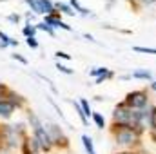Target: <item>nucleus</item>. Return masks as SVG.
<instances>
[{
  "label": "nucleus",
  "instance_id": "f257e3e1",
  "mask_svg": "<svg viewBox=\"0 0 156 154\" xmlns=\"http://www.w3.org/2000/svg\"><path fill=\"white\" fill-rule=\"evenodd\" d=\"M29 120H31V123H33V129H35V136H33V138L37 140L38 147L42 149V151H49V149H51V145H53V142H51V138H49L47 131L42 127V123L37 120V116H35V114H29Z\"/></svg>",
  "mask_w": 156,
  "mask_h": 154
},
{
  "label": "nucleus",
  "instance_id": "f03ea898",
  "mask_svg": "<svg viewBox=\"0 0 156 154\" xmlns=\"http://www.w3.org/2000/svg\"><path fill=\"white\" fill-rule=\"evenodd\" d=\"M26 4L35 11V13H47V15H53L55 11V4L51 0H26Z\"/></svg>",
  "mask_w": 156,
  "mask_h": 154
},
{
  "label": "nucleus",
  "instance_id": "7ed1b4c3",
  "mask_svg": "<svg viewBox=\"0 0 156 154\" xmlns=\"http://www.w3.org/2000/svg\"><path fill=\"white\" fill-rule=\"evenodd\" d=\"M127 107H144L147 103V94L144 91H134V93H129L127 94Z\"/></svg>",
  "mask_w": 156,
  "mask_h": 154
},
{
  "label": "nucleus",
  "instance_id": "20e7f679",
  "mask_svg": "<svg viewBox=\"0 0 156 154\" xmlns=\"http://www.w3.org/2000/svg\"><path fill=\"white\" fill-rule=\"evenodd\" d=\"M136 142V132L129 127H122L116 132V143L122 145H129V143H134Z\"/></svg>",
  "mask_w": 156,
  "mask_h": 154
},
{
  "label": "nucleus",
  "instance_id": "39448f33",
  "mask_svg": "<svg viewBox=\"0 0 156 154\" xmlns=\"http://www.w3.org/2000/svg\"><path fill=\"white\" fill-rule=\"evenodd\" d=\"M13 111H15V105L11 102H7V100L0 102V118H9L13 114Z\"/></svg>",
  "mask_w": 156,
  "mask_h": 154
},
{
  "label": "nucleus",
  "instance_id": "423d86ee",
  "mask_svg": "<svg viewBox=\"0 0 156 154\" xmlns=\"http://www.w3.org/2000/svg\"><path fill=\"white\" fill-rule=\"evenodd\" d=\"M37 149H40V147H38V143H37L35 138L24 140V154H33V152H37Z\"/></svg>",
  "mask_w": 156,
  "mask_h": 154
},
{
  "label": "nucleus",
  "instance_id": "0eeeda50",
  "mask_svg": "<svg viewBox=\"0 0 156 154\" xmlns=\"http://www.w3.org/2000/svg\"><path fill=\"white\" fill-rule=\"evenodd\" d=\"M7 45H16V40L9 38L5 33L0 31V47H7Z\"/></svg>",
  "mask_w": 156,
  "mask_h": 154
},
{
  "label": "nucleus",
  "instance_id": "6e6552de",
  "mask_svg": "<svg viewBox=\"0 0 156 154\" xmlns=\"http://www.w3.org/2000/svg\"><path fill=\"white\" fill-rule=\"evenodd\" d=\"M82 142H83V147H85L87 154H96L94 152V147H93V142H91L89 136H82Z\"/></svg>",
  "mask_w": 156,
  "mask_h": 154
},
{
  "label": "nucleus",
  "instance_id": "1a4fd4ad",
  "mask_svg": "<svg viewBox=\"0 0 156 154\" xmlns=\"http://www.w3.org/2000/svg\"><path fill=\"white\" fill-rule=\"evenodd\" d=\"M73 105H75V111L78 113V116H80V120H82V123L85 125V123H87V118H85V114H83V111H82V105H80L78 102H73Z\"/></svg>",
  "mask_w": 156,
  "mask_h": 154
},
{
  "label": "nucleus",
  "instance_id": "9d476101",
  "mask_svg": "<svg viewBox=\"0 0 156 154\" xmlns=\"http://www.w3.org/2000/svg\"><path fill=\"white\" fill-rule=\"evenodd\" d=\"M133 76H134V78H145V80H149V78H151V73H149V71H145V69H138V71H134V73H133Z\"/></svg>",
  "mask_w": 156,
  "mask_h": 154
},
{
  "label": "nucleus",
  "instance_id": "9b49d317",
  "mask_svg": "<svg viewBox=\"0 0 156 154\" xmlns=\"http://www.w3.org/2000/svg\"><path fill=\"white\" fill-rule=\"evenodd\" d=\"M109 71L105 69V67H94L93 71H91V75L93 76H96V78H100V76H104V75H107Z\"/></svg>",
  "mask_w": 156,
  "mask_h": 154
},
{
  "label": "nucleus",
  "instance_id": "f8f14e48",
  "mask_svg": "<svg viewBox=\"0 0 156 154\" xmlns=\"http://www.w3.org/2000/svg\"><path fill=\"white\" fill-rule=\"evenodd\" d=\"M55 7H58L60 11H64V13H67V15H75V11H73L69 5H66V4H60V2H58V4H55Z\"/></svg>",
  "mask_w": 156,
  "mask_h": 154
},
{
  "label": "nucleus",
  "instance_id": "ddd939ff",
  "mask_svg": "<svg viewBox=\"0 0 156 154\" xmlns=\"http://www.w3.org/2000/svg\"><path fill=\"white\" fill-rule=\"evenodd\" d=\"M93 118H94V121H96V125H98L100 129H104V127H105V120L102 118V114H98V113H94V114H93Z\"/></svg>",
  "mask_w": 156,
  "mask_h": 154
},
{
  "label": "nucleus",
  "instance_id": "4468645a",
  "mask_svg": "<svg viewBox=\"0 0 156 154\" xmlns=\"http://www.w3.org/2000/svg\"><path fill=\"white\" fill-rule=\"evenodd\" d=\"M80 105H82V111H83V114H85V118L91 114V107H89V103H87V100H82L80 102Z\"/></svg>",
  "mask_w": 156,
  "mask_h": 154
},
{
  "label": "nucleus",
  "instance_id": "2eb2a0df",
  "mask_svg": "<svg viewBox=\"0 0 156 154\" xmlns=\"http://www.w3.org/2000/svg\"><path fill=\"white\" fill-rule=\"evenodd\" d=\"M71 5H73V7H75V9H78V11H80V13H82V15H87V13H89V11H87V9H83V7H82V5H80V4H78L76 0H71Z\"/></svg>",
  "mask_w": 156,
  "mask_h": 154
},
{
  "label": "nucleus",
  "instance_id": "dca6fc26",
  "mask_svg": "<svg viewBox=\"0 0 156 154\" xmlns=\"http://www.w3.org/2000/svg\"><path fill=\"white\" fill-rule=\"evenodd\" d=\"M35 31H37V27H33V26H27V27H24V35L29 38V37H33L35 35Z\"/></svg>",
  "mask_w": 156,
  "mask_h": 154
},
{
  "label": "nucleus",
  "instance_id": "f3484780",
  "mask_svg": "<svg viewBox=\"0 0 156 154\" xmlns=\"http://www.w3.org/2000/svg\"><path fill=\"white\" fill-rule=\"evenodd\" d=\"M134 51H138V53H153V54H156V49H153V47H134Z\"/></svg>",
  "mask_w": 156,
  "mask_h": 154
},
{
  "label": "nucleus",
  "instance_id": "a211bd4d",
  "mask_svg": "<svg viewBox=\"0 0 156 154\" xmlns=\"http://www.w3.org/2000/svg\"><path fill=\"white\" fill-rule=\"evenodd\" d=\"M7 93H9V91H7V89L0 83V102H4V100L7 98Z\"/></svg>",
  "mask_w": 156,
  "mask_h": 154
},
{
  "label": "nucleus",
  "instance_id": "6ab92c4d",
  "mask_svg": "<svg viewBox=\"0 0 156 154\" xmlns=\"http://www.w3.org/2000/svg\"><path fill=\"white\" fill-rule=\"evenodd\" d=\"M38 29H44V31H47L49 35H55V33H53V29H51V26H47L45 22H42V24H38Z\"/></svg>",
  "mask_w": 156,
  "mask_h": 154
},
{
  "label": "nucleus",
  "instance_id": "aec40b11",
  "mask_svg": "<svg viewBox=\"0 0 156 154\" xmlns=\"http://www.w3.org/2000/svg\"><path fill=\"white\" fill-rule=\"evenodd\" d=\"M27 45H29V47H33V49H37V47H38V42H37L35 37H29V38H27Z\"/></svg>",
  "mask_w": 156,
  "mask_h": 154
},
{
  "label": "nucleus",
  "instance_id": "412c9836",
  "mask_svg": "<svg viewBox=\"0 0 156 154\" xmlns=\"http://www.w3.org/2000/svg\"><path fill=\"white\" fill-rule=\"evenodd\" d=\"M56 67H58V69H60L62 73H66V75H71V73H73V71H71L69 67H66V65H62V64H56Z\"/></svg>",
  "mask_w": 156,
  "mask_h": 154
},
{
  "label": "nucleus",
  "instance_id": "4be33fe9",
  "mask_svg": "<svg viewBox=\"0 0 156 154\" xmlns=\"http://www.w3.org/2000/svg\"><path fill=\"white\" fill-rule=\"evenodd\" d=\"M56 56H58V58H66V60H69V58H71V56H69L67 53H60V51L56 53Z\"/></svg>",
  "mask_w": 156,
  "mask_h": 154
},
{
  "label": "nucleus",
  "instance_id": "5701e85b",
  "mask_svg": "<svg viewBox=\"0 0 156 154\" xmlns=\"http://www.w3.org/2000/svg\"><path fill=\"white\" fill-rule=\"evenodd\" d=\"M13 58H15V60H18V62H22V64H27V60H26V58H22L20 54H13Z\"/></svg>",
  "mask_w": 156,
  "mask_h": 154
},
{
  "label": "nucleus",
  "instance_id": "b1692460",
  "mask_svg": "<svg viewBox=\"0 0 156 154\" xmlns=\"http://www.w3.org/2000/svg\"><path fill=\"white\" fill-rule=\"evenodd\" d=\"M9 20H11V22H18V16H16V15H11Z\"/></svg>",
  "mask_w": 156,
  "mask_h": 154
},
{
  "label": "nucleus",
  "instance_id": "393cba45",
  "mask_svg": "<svg viewBox=\"0 0 156 154\" xmlns=\"http://www.w3.org/2000/svg\"><path fill=\"white\" fill-rule=\"evenodd\" d=\"M153 89H154V91H156V82H154V83H153Z\"/></svg>",
  "mask_w": 156,
  "mask_h": 154
},
{
  "label": "nucleus",
  "instance_id": "a878e982",
  "mask_svg": "<svg viewBox=\"0 0 156 154\" xmlns=\"http://www.w3.org/2000/svg\"><path fill=\"white\" fill-rule=\"evenodd\" d=\"M122 154H129V152H122Z\"/></svg>",
  "mask_w": 156,
  "mask_h": 154
},
{
  "label": "nucleus",
  "instance_id": "bb28decb",
  "mask_svg": "<svg viewBox=\"0 0 156 154\" xmlns=\"http://www.w3.org/2000/svg\"><path fill=\"white\" fill-rule=\"evenodd\" d=\"M154 129H156V127H154Z\"/></svg>",
  "mask_w": 156,
  "mask_h": 154
}]
</instances>
